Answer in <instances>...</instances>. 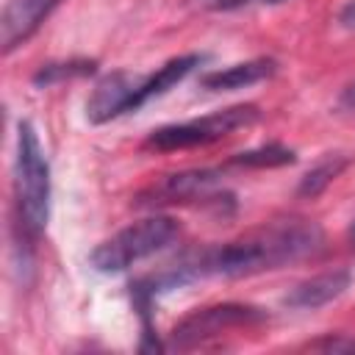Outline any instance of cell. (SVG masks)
<instances>
[{"mask_svg": "<svg viewBox=\"0 0 355 355\" xmlns=\"http://www.w3.org/2000/svg\"><path fill=\"white\" fill-rule=\"evenodd\" d=\"M61 0H8L6 8H3V17H0L3 53L8 55L19 44H25L42 28V22L53 14V8Z\"/></svg>", "mask_w": 355, "mask_h": 355, "instance_id": "cell-8", "label": "cell"}, {"mask_svg": "<svg viewBox=\"0 0 355 355\" xmlns=\"http://www.w3.org/2000/svg\"><path fill=\"white\" fill-rule=\"evenodd\" d=\"M269 322V313L258 305H250V302H216V305H205V308H197L191 311L189 316H183L164 349H178V352H186V349H194V347H202L230 330H252V327H261Z\"/></svg>", "mask_w": 355, "mask_h": 355, "instance_id": "cell-5", "label": "cell"}, {"mask_svg": "<svg viewBox=\"0 0 355 355\" xmlns=\"http://www.w3.org/2000/svg\"><path fill=\"white\" fill-rule=\"evenodd\" d=\"M252 3L272 6V3H283V0H197V6L205 8V11H239V8L252 6Z\"/></svg>", "mask_w": 355, "mask_h": 355, "instance_id": "cell-14", "label": "cell"}, {"mask_svg": "<svg viewBox=\"0 0 355 355\" xmlns=\"http://www.w3.org/2000/svg\"><path fill=\"white\" fill-rule=\"evenodd\" d=\"M297 161V153L286 144H277V141H269V144H261L255 150H244L239 155H233L225 169H275V166H288Z\"/></svg>", "mask_w": 355, "mask_h": 355, "instance_id": "cell-11", "label": "cell"}, {"mask_svg": "<svg viewBox=\"0 0 355 355\" xmlns=\"http://www.w3.org/2000/svg\"><path fill=\"white\" fill-rule=\"evenodd\" d=\"M338 25L344 31H355V0H349L341 11H338Z\"/></svg>", "mask_w": 355, "mask_h": 355, "instance_id": "cell-15", "label": "cell"}, {"mask_svg": "<svg viewBox=\"0 0 355 355\" xmlns=\"http://www.w3.org/2000/svg\"><path fill=\"white\" fill-rule=\"evenodd\" d=\"M277 72V61L269 55L261 58H250L241 64H230L225 69H211L200 78V89L205 92H236V89H247L255 86L261 80H269Z\"/></svg>", "mask_w": 355, "mask_h": 355, "instance_id": "cell-10", "label": "cell"}, {"mask_svg": "<svg viewBox=\"0 0 355 355\" xmlns=\"http://www.w3.org/2000/svg\"><path fill=\"white\" fill-rule=\"evenodd\" d=\"M225 178V166H202V169H183L161 178L158 183L147 186L136 194V205H178V202H211L222 208L225 202H233L230 191H219Z\"/></svg>", "mask_w": 355, "mask_h": 355, "instance_id": "cell-6", "label": "cell"}, {"mask_svg": "<svg viewBox=\"0 0 355 355\" xmlns=\"http://www.w3.org/2000/svg\"><path fill=\"white\" fill-rule=\"evenodd\" d=\"M258 119H261L258 105L241 103V105H230V108H222V111H214V114H205V116H194V119H186V122L164 125V128H158V130H153L147 136L144 147L155 150V153L205 147V144H214V141L230 136L233 130L255 125Z\"/></svg>", "mask_w": 355, "mask_h": 355, "instance_id": "cell-4", "label": "cell"}, {"mask_svg": "<svg viewBox=\"0 0 355 355\" xmlns=\"http://www.w3.org/2000/svg\"><path fill=\"white\" fill-rule=\"evenodd\" d=\"M347 164H349L347 155H324L316 166H311V169L302 175V180H300V186H297V197H302V200L319 197V194L347 169Z\"/></svg>", "mask_w": 355, "mask_h": 355, "instance_id": "cell-12", "label": "cell"}, {"mask_svg": "<svg viewBox=\"0 0 355 355\" xmlns=\"http://www.w3.org/2000/svg\"><path fill=\"white\" fill-rule=\"evenodd\" d=\"M352 352H355V338H352Z\"/></svg>", "mask_w": 355, "mask_h": 355, "instance_id": "cell-18", "label": "cell"}, {"mask_svg": "<svg viewBox=\"0 0 355 355\" xmlns=\"http://www.w3.org/2000/svg\"><path fill=\"white\" fill-rule=\"evenodd\" d=\"M347 239H349V244L355 247V219H352V225H349V230H347Z\"/></svg>", "mask_w": 355, "mask_h": 355, "instance_id": "cell-17", "label": "cell"}, {"mask_svg": "<svg viewBox=\"0 0 355 355\" xmlns=\"http://www.w3.org/2000/svg\"><path fill=\"white\" fill-rule=\"evenodd\" d=\"M352 283L349 269H330L322 275H313L302 283H297L294 288H288V294L283 297V305L291 311H316L333 300H338Z\"/></svg>", "mask_w": 355, "mask_h": 355, "instance_id": "cell-9", "label": "cell"}, {"mask_svg": "<svg viewBox=\"0 0 355 355\" xmlns=\"http://www.w3.org/2000/svg\"><path fill=\"white\" fill-rule=\"evenodd\" d=\"M97 72V61L92 58H67V61H50L42 64L33 75V86H53V83H64L72 78H86Z\"/></svg>", "mask_w": 355, "mask_h": 355, "instance_id": "cell-13", "label": "cell"}, {"mask_svg": "<svg viewBox=\"0 0 355 355\" xmlns=\"http://www.w3.org/2000/svg\"><path fill=\"white\" fill-rule=\"evenodd\" d=\"M338 108H344V111H355V80L347 83V86L341 89V94H338Z\"/></svg>", "mask_w": 355, "mask_h": 355, "instance_id": "cell-16", "label": "cell"}, {"mask_svg": "<svg viewBox=\"0 0 355 355\" xmlns=\"http://www.w3.org/2000/svg\"><path fill=\"white\" fill-rule=\"evenodd\" d=\"M50 164L36 128L22 119L17 125V161H14V250L22 272L33 266V250L50 222Z\"/></svg>", "mask_w": 355, "mask_h": 355, "instance_id": "cell-2", "label": "cell"}, {"mask_svg": "<svg viewBox=\"0 0 355 355\" xmlns=\"http://www.w3.org/2000/svg\"><path fill=\"white\" fill-rule=\"evenodd\" d=\"M178 236H180V222L175 216L153 214L147 219H139V222L122 227L103 244H97L89 255V263L105 275L125 272L133 263L172 247L178 241Z\"/></svg>", "mask_w": 355, "mask_h": 355, "instance_id": "cell-3", "label": "cell"}, {"mask_svg": "<svg viewBox=\"0 0 355 355\" xmlns=\"http://www.w3.org/2000/svg\"><path fill=\"white\" fill-rule=\"evenodd\" d=\"M133 86H136V75L116 69L103 75L89 100H86V119L92 125H105L111 119H119L125 114H130V103H133Z\"/></svg>", "mask_w": 355, "mask_h": 355, "instance_id": "cell-7", "label": "cell"}, {"mask_svg": "<svg viewBox=\"0 0 355 355\" xmlns=\"http://www.w3.org/2000/svg\"><path fill=\"white\" fill-rule=\"evenodd\" d=\"M324 250V230L311 219H277L247 236L214 244L183 255L178 263L158 275L141 277L130 286L133 300L155 302L158 294L189 286L205 277H252L261 272L283 269L288 263L313 258Z\"/></svg>", "mask_w": 355, "mask_h": 355, "instance_id": "cell-1", "label": "cell"}]
</instances>
